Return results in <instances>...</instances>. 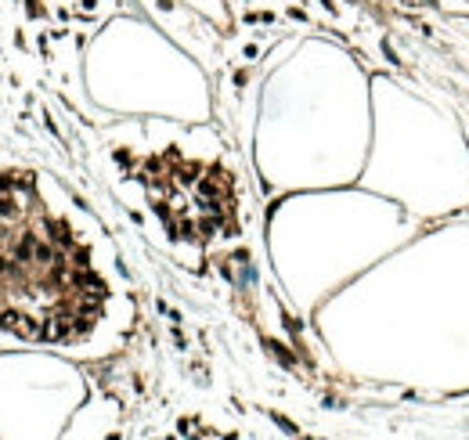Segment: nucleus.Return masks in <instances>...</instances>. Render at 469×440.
I'll return each mask as SVG.
<instances>
[{"label": "nucleus", "instance_id": "obj_1", "mask_svg": "<svg viewBox=\"0 0 469 440\" xmlns=\"http://www.w3.org/2000/svg\"><path fill=\"white\" fill-rule=\"evenodd\" d=\"M22 217V202L15 199V191H0V220H18Z\"/></svg>", "mask_w": 469, "mask_h": 440}]
</instances>
